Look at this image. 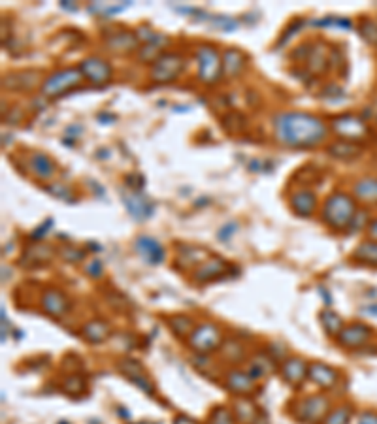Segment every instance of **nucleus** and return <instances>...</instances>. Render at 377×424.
Returning a JSON list of instances; mask_svg holds the SVG:
<instances>
[{"mask_svg":"<svg viewBox=\"0 0 377 424\" xmlns=\"http://www.w3.org/2000/svg\"><path fill=\"white\" fill-rule=\"evenodd\" d=\"M351 417H353L351 405H337V407L328 411V415L324 417L321 424H349Z\"/></svg>","mask_w":377,"mask_h":424,"instance_id":"nucleus-36","label":"nucleus"},{"mask_svg":"<svg viewBox=\"0 0 377 424\" xmlns=\"http://www.w3.org/2000/svg\"><path fill=\"white\" fill-rule=\"evenodd\" d=\"M308 379L313 385H317L319 389L330 391V389H334L340 383V371L328 366V364L313 362L308 368Z\"/></svg>","mask_w":377,"mask_h":424,"instance_id":"nucleus-19","label":"nucleus"},{"mask_svg":"<svg viewBox=\"0 0 377 424\" xmlns=\"http://www.w3.org/2000/svg\"><path fill=\"white\" fill-rule=\"evenodd\" d=\"M53 258V249L47 247L44 243H33L30 247H27L21 266H27V268H36V266H44Z\"/></svg>","mask_w":377,"mask_h":424,"instance_id":"nucleus-26","label":"nucleus"},{"mask_svg":"<svg viewBox=\"0 0 377 424\" xmlns=\"http://www.w3.org/2000/svg\"><path fill=\"white\" fill-rule=\"evenodd\" d=\"M328 55H326V49L321 42H317L315 46L310 47V55L306 59V67L308 70H311L313 74H323L326 67H328Z\"/></svg>","mask_w":377,"mask_h":424,"instance_id":"nucleus-30","label":"nucleus"},{"mask_svg":"<svg viewBox=\"0 0 377 424\" xmlns=\"http://www.w3.org/2000/svg\"><path fill=\"white\" fill-rule=\"evenodd\" d=\"M196 78L204 85H216L222 78L221 53L209 44L196 47Z\"/></svg>","mask_w":377,"mask_h":424,"instance_id":"nucleus-3","label":"nucleus"},{"mask_svg":"<svg viewBox=\"0 0 377 424\" xmlns=\"http://www.w3.org/2000/svg\"><path fill=\"white\" fill-rule=\"evenodd\" d=\"M28 170L33 172L34 177L44 179V182H51L57 174V164L49 155L42 153V151H34L27 161Z\"/></svg>","mask_w":377,"mask_h":424,"instance_id":"nucleus-23","label":"nucleus"},{"mask_svg":"<svg viewBox=\"0 0 377 424\" xmlns=\"http://www.w3.org/2000/svg\"><path fill=\"white\" fill-rule=\"evenodd\" d=\"M256 383H258V381L251 376L249 371L230 370L229 373L225 376V387H227V391H230L238 398H245L253 394L256 389Z\"/></svg>","mask_w":377,"mask_h":424,"instance_id":"nucleus-12","label":"nucleus"},{"mask_svg":"<svg viewBox=\"0 0 377 424\" xmlns=\"http://www.w3.org/2000/svg\"><path fill=\"white\" fill-rule=\"evenodd\" d=\"M174 424H198L195 421V418H188L185 417V415H177V417L174 418Z\"/></svg>","mask_w":377,"mask_h":424,"instance_id":"nucleus-48","label":"nucleus"},{"mask_svg":"<svg viewBox=\"0 0 377 424\" xmlns=\"http://www.w3.org/2000/svg\"><path fill=\"white\" fill-rule=\"evenodd\" d=\"M234 418L240 424H253L256 421V405L253 402H249V398H238L234 402Z\"/></svg>","mask_w":377,"mask_h":424,"instance_id":"nucleus-31","label":"nucleus"},{"mask_svg":"<svg viewBox=\"0 0 377 424\" xmlns=\"http://www.w3.org/2000/svg\"><path fill=\"white\" fill-rule=\"evenodd\" d=\"M222 59V76L229 80H236L243 74V70L247 67V55L243 53L238 47H229L221 53Z\"/></svg>","mask_w":377,"mask_h":424,"instance_id":"nucleus-20","label":"nucleus"},{"mask_svg":"<svg viewBox=\"0 0 377 424\" xmlns=\"http://www.w3.org/2000/svg\"><path fill=\"white\" fill-rule=\"evenodd\" d=\"M81 336L87 339L89 344H104L109 337V326L106 321L100 319H93L85 323V326L81 328Z\"/></svg>","mask_w":377,"mask_h":424,"instance_id":"nucleus-28","label":"nucleus"},{"mask_svg":"<svg viewBox=\"0 0 377 424\" xmlns=\"http://www.w3.org/2000/svg\"><path fill=\"white\" fill-rule=\"evenodd\" d=\"M234 413L230 409H227L225 405H219L216 409L211 411V415L208 418V424H234Z\"/></svg>","mask_w":377,"mask_h":424,"instance_id":"nucleus-38","label":"nucleus"},{"mask_svg":"<svg viewBox=\"0 0 377 424\" xmlns=\"http://www.w3.org/2000/svg\"><path fill=\"white\" fill-rule=\"evenodd\" d=\"M2 85L10 91H17V93H30L40 85V72H36V70L12 72V74L4 76Z\"/></svg>","mask_w":377,"mask_h":424,"instance_id":"nucleus-18","label":"nucleus"},{"mask_svg":"<svg viewBox=\"0 0 377 424\" xmlns=\"http://www.w3.org/2000/svg\"><path fill=\"white\" fill-rule=\"evenodd\" d=\"M366 232H368V238L371 242H377V219H371L366 227Z\"/></svg>","mask_w":377,"mask_h":424,"instance_id":"nucleus-46","label":"nucleus"},{"mask_svg":"<svg viewBox=\"0 0 377 424\" xmlns=\"http://www.w3.org/2000/svg\"><path fill=\"white\" fill-rule=\"evenodd\" d=\"M357 215V200L345 191H334L324 198L321 208V221L334 232H344Z\"/></svg>","mask_w":377,"mask_h":424,"instance_id":"nucleus-2","label":"nucleus"},{"mask_svg":"<svg viewBox=\"0 0 377 424\" xmlns=\"http://www.w3.org/2000/svg\"><path fill=\"white\" fill-rule=\"evenodd\" d=\"M308 368L310 364L300 357H289L285 362H281V376L285 383L292 389H300L308 381Z\"/></svg>","mask_w":377,"mask_h":424,"instance_id":"nucleus-13","label":"nucleus"},{"mask_svg":"<svg viewBox=\"0 0 377 424\" xmlns=\"http://www.w3.org/2000/svg\"><path fill=\"white\" fill-rule=\"evenodd\" d=\"M51 224H53V221H51V219H47L46 224H42V227H40V230L33 232V240H36V238H38V240H42V238H44V234H46L47 230H49L47 227H51Z\"/></svg>","mask_w":377,"mask_h":424,"instance_id":"nucleus-47","label":"nucleus"},{"mask_svg":"<svg viewBox=\"0 0 377 424\" xmlns=\"http://www.w3.org/2000/svg\"><path fill=\"white\" fill-rule=\"evenodd\" d=\"M222 334L221 328L217 326L216 323H202L196 324L195 330L191 332V336L187 337V345L191 347V351H195L196 355L200 357H206L213 351L221 349L222 345Z\"/></svg>","mask_w":377,"mask_h":424,"instance_id":"nucleus-7","label":"nucleus"},{"mask_svg":"<svg viewBox=\"0 0 377 424\" xmlns=\"http://www.w3.org/2000/svg\"><path fill=\"white\" fill-rule=\"evenodd\" d=\"M68 298L64 297V292L59 289H47L44 290L40 300V308L46 315L53 317V319H61L68 311Z\"/></svg>","mask_w":377,"mask_h":424,"instance_id":"nucleus-21","label":"nucleus"},{"mask_svg":"<svg viewBox=\"0 0 377 424\" xmlns=\"http://www.w3.org/2000/svg\"><path fill=\"white\" fill-rule=\"evenodd\" d=\"M85 272H87L91 277H100L102 276V264L98 258H94V260H91V263L85 266Z\"/></svg>","mask_w":377,"mask_h":424,"instance_id":"nucleus-45","label":"nucleus"},{"mask_svg":"<svg viewBox=\"0 0 377 424\" xmlns=\"http://www.w3.org/2000/svg\"><path fill=\"white\" fill-rule=\"evenodd\" d=\"M358 33H360L366 44H370L377 49V21L362 19L358 23Z\"/></svg>","mask_w":377,"mask_h":424,"instance_id":"nucleus-37","label":"nucleus"},{"mask_svg":"<svg viewBox=\"0 0 377 424\" xmlns=\"http://www.w3.org/2000/svg\"><path fill=\"white\" fill-rule=\"evenodd\" d=\"M353 198L364 206H377V177H360L353 185Z\"/></svg>","mask_w":377,"mask_h":424,"instance_id":"nucleus-24","label":"nucleus"},{"mask_svg":"<svg viewBox=\"0 0 377 424\" xmlns=\"http://www.w3.org/2000/svg\"><path fill=\"white\" fill-rule=\"evenodd\" d=\"M62 391L72 394V396H80L85 391V381L80 376H68L62 383Z\"/></svg>","mask_w":377,"mask_h":424,"instance_id":"nucleus-39","label":"nucleus"},{"mask_svg":"<svg viewBox=\"0 0 377 424\" xmlns=\"http://www.w3.org/2000/svg\"><path fill=\"white\" fill-rule=\"evenodd\" d=\"M229 263L221 258V256H209L208 260H204L196 270H193L191 281L195 285H208L211 281H217L222 274H227Z\"/></svg>","mask_w":377,"mask_h":424,"instance_id":"nucleus-11","label":"nucleus"},{"mask_svg":"<svg viewBox=\"0 0 377 424\" xmlns=\"http://www.w3.org/2000/svg\"><path fill=\"white\" fill-rule=\"evenodd\" d=\"M353 260L358 264H364V266H371V268H377V242H362L358 245L357 249L353 251Z\"/></svg>","mask_w":377,"mask_h":424,"instance_id":"nucleus-32","label":"nucleus"},{"mask_svg":"<svg viewBox=\"0 0 377 424\" xmlns=\"http://www.w3.org/2000/svg\"><path fill=\"white\" fill-rule=\"evenodd\" d=\"M206 256H208L206 249H200L195 245H182L177 258H175V266L182 270H196L204 260H208Z\"/></svg>","mask_w":377,"mask_h":424,"instance_id":"nucleus-25","label":"nucleus"},{"mask_svg":"<svg viewBox=\"0 0 377 424\" xmlns=\"http://www.w3.org/2000/svg\"><path fill=\"white\" fill-rule=\"evenodd\" d=\"M217 27H221L222 30H234L238 27V21H234L232 17H227V15H217L216 19Z\"/></svg>","mask_w":377,"mask_h":424,"instance_id":"nucleus-42","label":"nucleus"},{"mask_svg":"<svg viewBox=\"0 0 377 424\" xmlns=\"http://www.w3.org/2000/svg\"><path fill=\"white\" fill-rule=\"evenodd\" d=\"M326 153H328L332 159H337V161H355V159L362 155V148H360V143L336 140L332 141L328 148H326Z\"/></svg>","mask_w":377,"mask_h":424,"instance_id":"nucleus-27","label":"nucleus"},{"mask_svg":"<svg viewBox=\"0 0 377 424\" xmlns=\"http://www.w3.org/2000/svg\"><path fill=\"white\" fill-rule=\"evenodd\" d=\"M46 191L57 196V198H61V200H70L72 198V193H70V188L64 183H47Z\"/></svg>","mask_w":377,"mask_h":424,"instance_id":"nucleus-40","label":"nucleus"},{"mask_svg":"<svg viewBox=\"0 0 377 424\" xmlns=\"http://www.w3.org/2000/svg\"><path fill=\"white\" fill-rule=\"evenodd\" d=\"M355 424H377V413L376 411H362Z\"/></svg>","mask_w":377,"mask_h":424,"instance_id":"nucleus-43","label":"nucleus"},{"mask_svg":"<svg viewBox=\"0 0 377 424\" xmlns=\"http://www.w3.org/2000/svg\"><path fill=\"white\" fill-rule=\"evenodd\" d=\"M290 209L297 213L298 217H311L319 208V200L317 195L308 187H298L290 193L289 198Z\"/></svg>","mask_w":377,"mask_h":424,"instance_id":"nucleus-14","label":"nucleus"},{"mask_svg":"<svg viewBox=\"0 0 377 424\" xmlns=\"http://www.w3.org/2000/svg\"><path fill=\"white\" fill-rule=\"evenodd\" d=\"M274 136L290 149H315L328 138V125L308 112H279L274 115Z\"/></svg>","mask_w":377,"mask_h":424,"instance_id":"nucleus-1","label":"nucleus"},{"mask_svg":"<svg viewBox=\"0 0 377 424\" xmlns=\"http://www.w3.org/2000/svg\"><path fill=\"white\" fill-rule=\"evenodd\" d=\"M61 256L64 260H70V263H81L85 258V253L81 249H76V247H62Z\"/></svg>","mask_w":377,"mask_h":424,"instance_id":"nucleus-41","label":"nucleus"},{"mask_svg":"<svg viewBox=\"0 0 377 424\" xmlns=\"http://www.w3.org/2000/svg\"><path fill=\"white\" fill-rule=\"evenodd\" d=\"M236 232V224L234 222H229V224H225L222 229H219V232H217V238L221 240V242H229V238Z\"/></svg>","mask_w":377,"mask_h":424,"instance_id":"nucleus-44","label":"nucleus"},{"mask_svg":"<svg viewBox=\"0 0 377 424\" xmlns=\"http://www.w3.org/2000/svg\"><path fill=\"white\" fill-rule=\"evenodd\" d=\"M104 46L109 53L114 55H128L136 53L140 49V40L138 34L130 33V30H114L104 36Z\"/></svg>","mask_w":377,"mask_h":424,"instance_id":"nucleus-10","label":"nucleus"},{"mask_svg":"<svg viewBox=\"0 0 377 424\" xmlns=\"http://www.w3.org/2000/svg\"><path fill=\"white\" fill-rule=\"evenodd\" d=\"M185 70V57L179 53H172V51H164L157 57L151 68H149V78L155 83H172L175 81L182 72Z\"/></svg>","mask_w":377,"mask_h":424,"instance_id":"nucleus-8","label":"nucleus"},{"mask_svg":"<svg viewBox=\"0 0 377 424\" xmlns=\"http://www.w3.org/2000/svg\"><path fill=\"white\" fill-rule=\"evenodd\" d=\"M321 324H323L324 332H326V336L328 337H337L340 336V332L345 328L344 319L332 310H324L323 313H321Z\"/></svg>","mask_w":377,"mask_h":424,"instance_id":"nucleus-33","label":"nucleus"},{"mask_svg":"<svg viewBox=\"0 0 377 424\" xmlns=\"http://www.w3.org/2000/svg\"><path fill=\"white\" fill-rule=\"evenodd\" d=\"M83 80L85 78L80 72V68H62V70H57L53 74L47 76L42 83L40 93L46 98H59L68 91L80 87Z\"/></svg>","mask_w":377,"mask_h":424,"instance_id":"nucleus-6","label":"nucleus"},{"mask_svg":"<svg viewBox=\"0 0 377 424\" xmlns=\"http://www.w3.org/2000/svg\"><path fill=\"white\" fill-rule=\"evenodd\" d=\"M117 370L121 371L123 376L127 377L130 383H134L138 389H141L143 392H148L149 396H153L155 389H153V385H151V381L148 379V376L143 373L140 364L134 362V360H128V358H125V360H119V364H117Z\"/></svg>","mask_w":377,"mask_h":424,"instance_id":"nucleus-22","label":"nucleus"},{"mask_svg":"<svg viewBox=\"0 0 377 424\" xmlns=\"http://www.w3.org/2000/svg\"><path fill=\"white\" fill-rule=\"evenodd\" d=\"M330 130L337 136V140L360 143L370 136V127L360 115L342 114L330 119Z\"/></svg>","mask_w":377,"mask_h":424,"instance_id":"nucleus-4","label":"nucleus"},{"mask_svg":"<svg viewBox=\"0 0 377 424\" xmlns=\"http://www.w3.org/2000/svg\"><path fill=\"white\" fill-rule=\"evenodd\" d=\"M371 337V328L366 326L362 323H355V324H347L340 336L336 337L337 344L345 347V349H358V347H364V345L370 342Z\"/></svg>","mask_w":377,"mask_h":424,"instance_id":"nucleus-17","label":"nucleus"},{"mask_svg":"<svg viewBox=\"0 0 377 424\" xmlns=\"http://www.w3.org/2000/svg\"><path fill=\"white\" fill-rule=\"evenodd\" d=\"M123 204L130 213L132 219L136 221H146L149 217L153 215V202L149 200L148 196H143L140 191H128L123 193Z\"/></svg>","mask_w":377,"mask_h":424,"instance_id":"nucleus-16","label":"nucleus"},{"mask_svg":"<svg viewBox=\"0 0 377 424\" xmlns=\"http://www.w3.org/2000/svg\"><path fill=\"white\" fill-rule=\"evenodd\" d=\"M78 68H80L83 78H85L91 85H94V87H104V85H108L112 78H114V68H112V64H109L106 59L96 57V55L85 57Z\"/></svg>","mask_w":377,"mask_h":424,"instance_id":"nucleus-9","label":"nucleus"},{"mask_svg":"<svg viewBox=\"0 0 377 424\" xmlns=\"http://www.w3.org/2000/svg\"><path fill=\"white\" fill-rule=\"evenodd\" d=\"M168 326L177 337H188L191 336V332L195 330V323H193V319L187 315L170 317Z\"/></svg>","mask_w":377,"mask_h":424,"instance_id":"nucleus-34","label":"nucleus"},{"mask_svg":"<svg viewBox=\"0 0 377 424\" xmlns=\"http://www.w3.org/2000/svg\"><path fill=\"white\" fill-rule=\"evenodd\" d=\"M219 353H221V357L225 358V360H229V362H240V360H243V357H245L243 345H240L238 342H234V339L222 342Z\"/></svg>","mask_w":377,"mask_h":424,"instance_id":"nucleus-35","label":"nucleus"},{"mask_svg":"<svg viewBox=\"0 0 377 424\" xmlns=\"http://www.w3.org/2000/svg\"><path fill=\"white\" fill-rule=\"evenodd\" d=\"M2 342H6V310L2 308Z\"/></svg>","mask_w":377,"mask_h":424,"instance_id":"nucleus-49","label":"nucleus"},{"mask_svg":"<svg viewBox=\"0 0 377 424\" xmlns=\"http://www.w3.org/2000/svg\"><path fill=\"white\" fill-rule=\"evenodd\" d=\"M330 411V400L324 394H313L297 400L290 415L302 424H321Z\"/></svg>","mask_w":377,"mask_h":424,"instance_id":"nucleus-5","label":"nucleus"},{"mask_svg":"<svg viewBox=\"0 0 377 424\" xmlns=\"http://www.w3.org/2000/svg\"><path fill=\"white\" fill-rule=\"evenodd\" d=\"M134 251L143 263L151 264V266L161 264L164 260V256H166V251L162 247V243L155 238H151V236H138L134 242Z\"/></svg>","mask_w":377,"mask_h":424,"instance_id":"nucleus-15","label":"nucleus"},{"mask_svg":"<svg viewBox=\"0 0 377 424\" xmlns=\"http://www.w3.org/2000/svg\"><path fill=\"white\" fill-rule=\"evenodd\" d=\"M276 364H277L276 360L270 357V355L258 353V355H255V357L249 360V368H247V371L255 377L256 381H261V379L268 377L272 371L276 370Z\"/></svg>","mask_w":377,"mask_h":424,"instance_id":"nucleus-29","label":"nucleus"}]
</instances>
